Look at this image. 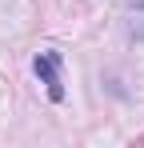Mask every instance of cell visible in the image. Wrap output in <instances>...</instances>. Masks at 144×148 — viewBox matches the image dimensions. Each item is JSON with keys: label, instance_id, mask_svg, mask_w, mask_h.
Listing matches in <instances>:
<instances>
[{"label": "cell", "instance_id": "1", "mask_svg": "<svg viewBox=\"0 0 144 148\" xmlns=\"http://www.w3.org/2000/svg\"><path fill=\"white\" fill-rule=\"evenodd\" d=\"M32 68H36V76H40V84L48 88V100H64V84H60V56L56 52H40L36 60H32Z\"/></svg>", "mask_w": 144, "mask_h": 148}, {"label": "cell", "instance_id": "2", "mask_svg": "<svg viewBox=\"0 0 144 148\" xmlns=\"http://www.w3.org/2000/svg\"><path fill=\"white\" fill-rule=\"evenodd\" d=\"M128 8H136V12H144V0H124Z\"/></svg>", "mask_w": 144, "mask_h": 148}]
</instances>
